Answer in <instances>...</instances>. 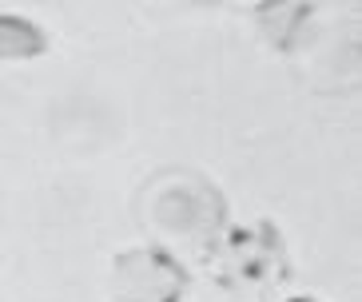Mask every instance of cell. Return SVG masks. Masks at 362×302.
Wrapping results in <instances>:
<instances>
[{
	"instance_id": "1",
	"label": "cell",
	"mask_w": 362,
	"mask_h": 302,
	"mask_svg": "<svg viewBox=\"0 0 362 302\" xmlns=\"http://www.w3.org/2000/svg\"><path fill=\"white\" fill-rule=\"evenodd\" d=\"M203 262L215 286L239 302H259L291 279L287 238L271 219L223 226L203 250Z\"/></svg>"
},
{
	"instance_id": "3",
	"label": "cell",
	"mask_w": 362,
	"mask_h": 302,
	"mask_svg": "<svg viewBox=\"0 0 362 302\" xmlns=\"http://www.w3.org/2000/svg\"><path fill=\"white\" fill-rule=\"evenodd\" d=\"M192 274L168 247H132L116 255L107 294L112 302H183Z\"/></svg>"
},
{
	"instance_id": "5",
	"label": "cell",
	"mask_w": 362,
	"mask_h": 302,
	"mask_svg": "<svg viewBox=\"0 0 362 302\" xmlns=\"http://www.w3.org/2000/svg\"><path fill=\"white\" fill-rule=\"evenodd\" d=\"M287 302H319V298H310V294H295V298H287Z\"/></svg>"
},
{
	"instance_id": "4",
	"label": "cell",
	"mask_w": 362,
	"mask_h": 302,
	"mask_svg": "<svg viewBox=\"0 0 362 302\" xmlns=\"http://www.w3.org/2000/svg\"><path fill=\"white\" fill-rule=\"evenodd\" d=\"M48 48V36L24 16L0 12V60H33Z\"/></svg>"
},
{
	"instance_id": "2",
	"label": "cell",
	"mask_w": 362,
	"mask_h": 302,
	"mask_svg": "<svg viewBox=\"0 0 362 302\" xmlns=\"http://www.w3.org/2000/svg\"><path fill=\"white\" fill-rule=\"evenodd\" d=\"M148 223L168 231L171 238H187L199 247V255L223 231L227 207L223 191L207 183L199 171H163L148 183V203L139 207Z\"/></svg>"
}]
</instances>
